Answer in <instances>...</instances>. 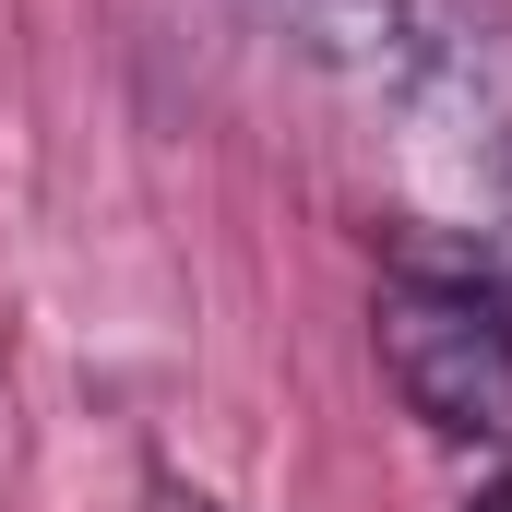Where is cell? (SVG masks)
Here are the masks:
<instances>
[{"label": "cell", "instance_id": "2", "mask_svg": "<svg viewBox=\"0 0 512 512\" xmlns=\"http://www.w3.org/2000/svg\"><path fill=\"white\" fill-rule=\"evenodd\" d=\"M382 370L417 429L512 441V298L477 274H393L382 286Z\"/></svg>", "mask_w": 512, "mask_h": 512}, {"label": "cell", "instance_id": "4", "mask_svg": "<svg viewBox=\"0 0 512 512\" xmlns=\"http://www.w3.org/2000/svg\"><path fill=\"white\" fill-rule=\"evenodd\" d=\"M501 251H512V155H501Z\"/></svg>", "mask_w": 512, "mask_h": 512}, {"label": "cell", "instance_id": "1", "mask_svg": "<svg viewBox=\"0 0 512 512\" xmlns=\"http://www.w3.org/2000/svg\"><path fill=\"white\" fill-rule=\"evenodd\" d=\"M227 12H251L262 36L393 108H465L501 72V24L477 0H227Z\"/></svg>", "mask_w": 512, "mask_h": 512}, {"label": "cell", "instance_id": "3", "mask_svg": "<svg viewBox=\"0 0 512 512\" xmlns=\"http://www.w3.org/2000/svg\"><path fill=\"white\" fill-rule=\"evenodd\" d=\"M143 512H227L215 489H191L179 465H143Z\"/></svg>", "mask_w": 512, "mask_h": 512}, {"label": "cell", "instance_id": "5", "mask_svg": "<svg viewBox=\"0 0 512 512\" xmlns=\"http://www.w3.org/2000/svg\"><path fill=\"white\" fill-rule=\"evenodd\" d=\"M465 512H512V489H477V501H465Z\"/></svg>", "mask_w": 512, "mask_h": 512}]
</instances>
